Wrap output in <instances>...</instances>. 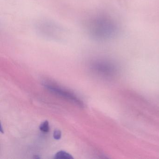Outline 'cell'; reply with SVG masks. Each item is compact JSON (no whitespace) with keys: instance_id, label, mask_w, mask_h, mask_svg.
Returning a JSON list of instances; mask_svg holds the SVG:
<instances>
[{"instance_id":"obj_1","label":"cell","mask_w":159,"mask_h":159,"mask_svg":"<svg viewBox=\"0 0 159 159\" xmlns=\"http://www.w3.org/2000/svg\"><path fill=\"white\" fill-rule=\"evenodd\" d=\"M86 30L91 38L98 41H105L118 34L117 23L108 16L98 15L87 21Z\"/></svg>"},{"instance_id":"obj_2","label":"cell","mask_w":159,"mask_h":159,"mask_svg":"<svg viewBox=\"0 0 159 159\" xmlns=\"http://www.w3.org/2000/svg\"><path fill=\"white\" fill-rule=\"evenodd\" d=\"M37 30L40 34L52 40L62 39L65 34L62 27L55 23L47 20H42L37 23Z\"/></svg>"},{"instance_id":"obj_3","label":"cell","mask_w":159,"mask_h":159,"mask_svg":"<svg viewBox=\"0 0 159 159\" xmlns=\"http://www.w3.org/2000/svg\"><path fill=\"white\" fill-rule=\"evenodd\" d=\"M44 85L48 90L52 92V93H54L60 96L69 99L80 107H83V103L75 95L73 94L70 92H69L67 90L52 84L45 83Z\"/></svg>"},{"instance_id":"obj_4","label":"cell","mask_w":159,"mask_h":159,"mask_svg":"<svg viewBox=\"0 0 159 159\" xmlns=\"http://www.w3.org/2000/svg\"><path fill=\"white\" fill-rule=\"evenodd\" d=\"M93 67L96 71L103 74L111 73L114 70L111 64L104 60H96L93 63Z\"/></svg>"},{"instance_id":"obj_5","label":"cell","mask_w":159,"mask_h":159,"mask_svg":"<svg viewBox=\"0 0 159 159\" xmlns=\"http://www.w3.org/2000/svg\"><path fill=\"white\" fill-rule=\"evenodd\" d=\"M55 159H73L71 154L64 151H60L57 152L55 155Z\"/></svg>"},{"instance_id":"obj_6","label":"cell","mask_w":159,"mask_h":159,"mask_svg":"<svg viewBox=\"0 0 159 159\" xmlns=\"http://www.w3.org/2000/svg\"><path fill=\"white\" fill-rule=\"evenodd\" d=\"M40 130L43 133H48L50 131V125L49 122L47 120L44 121L40 125Z\"/></svg>"},{"instance_id":"obj_7","label":"cell","mask_w":159,"mask_h":159,"mask_svg":"<svg viewBox=\"0 0 159 159\" xmlns=\"http://www.w3.org/2000/svg\"><path fill=\"white\" fill-rule=\"evenodd\" d=\"M61 136H62V133L60 130H57V129L55 130L53 133V137L56 140L60 139Z\"/></svg>"},{"instance_id":"obj_8","label":"cell","mask_w":159,"mask_h":159,"mask_svg":"<svg viewBox=\"0 0 159 159\" xmlns=\"http://www.w3.org/2000/svg\"><path fill=\"white\" fill-rule=\"evenodd\" d=\"M1 132L2 134H3V131H2V125H1Z\"/></svg>"}]
</instances>
